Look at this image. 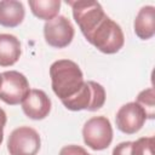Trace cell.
<instances>
[{"label": "cell", "mask_w": 155, "mask_h": 155, "mask_svg": "<svg viewBox=\"0 0 155 155\" xmlns=\"http://www.w3.org/2000/svg\"><path fill=\"white\" fill-rule=\"evenodd\" d=\"M50 78L52 91L61 101L74 96L85 82L80 67L70 59L53 62L50 67Z\"/></svg>", "instance_id": "obj_1"}, {"label": "cell", "mask_w": 155, "mask_h": 155, "mask_svg": "<svg viewBox=\"0 0 155 155\" xmlns=\"http://www.w3.org/2000/svg\"><path fill=\"white\" fill-rule=\"evenodd\" d=\"M85 39L105 54L119 52L125 44V35L121 27L108 16H105L94 30Z\"/></svg>", "instance_id": "obj_2"}, {"label": "cell", "mask_w": 155, "mask_h": 155, "mask_svg": "<svg viewBox=\"0 0 155 155\" xmlns=\"http://www.w3.org/2000/svg\"><path fill=\"white\" fill-rule=\"evenodd\" d=\"M105 98V90L101 84L96 81H85L74 96L61 102L71 111H96L104 105Z\"/></svg>", "instance_id": "obj_3"}, {"label": "cell", "mask_w": 155, "mask_h": 155, "mask_svg": "<svg viewBox=\"0 0 155 155\" xmlns=\"http://www.w3.org/2000/svg\"><path fill=\"white\" fill-rule=\"evenodd\" d=\"M67 4L71 6L74 21L78 23L85 38L88 36L107 16L102 5L97 1L79 0V1H67Z\"/></svg>", "instance_id": "obj_4"}, {"label": "cell", "mask_w": 155, "mask_h": 155, "mask_svg": "<svg viewBox=\"0 0 155 155\" xmlns=\"http://www.w3.org/2000/svg\"><path fill=\"white\" fill-rule=\"evenodd\" d=\"M85 144L92 150H104L113 142V127L105 116H93L82 127Z\"/></svg>", "instance_id": "obj_5"}, {"label": "cell", "mask_w": 155, "mask_h": 155, "mask_svg": "<svg viewBox=\"0 0 155 155\" xmlns=\"http://www.w3.org/2000/svg\"><path fill=\"white\" fill-rule=\"evenodd\" d=\"M2 84L0 87V101L8 105H17L28 96L29 81L22 73L17 70H7L1 73Z\"/></svg>", "instance_id": "obj_6"}, {"label": "cell", "mask_w": 155, "mask_h": 155, "mask_svg": "<svg viewBox=\"0 0 155 155\" xmlns=\"http://www.w3.org/2000/svg\"><path fill=\"white\" fill-rule=\"evenodd\" d=\"M41 148V138L36 130L29 126L15 128L7 139L10 155H36Z\"/></svg>", "instance_id": "obj_7"}, {"label": "cell", "mask_w": 155, "mask_h": 155, "mask_svg": "<svg viewBox=\"0 0 155 155\" xmlns=\"http://www.w3.org/2000/svg\"><path fill=\"white\" fill-rule=\"evenodd\" d=\"M74 27L65 16H57L47 21L44 25L45 41L54 48H64L69 46L74 39Z\"/></svg>", "instance_id": "obj_8"}, {"label": "cell", "mask_w": 155, "mask_h": 155, "mask_svg": "<svg viewBox=\"0 0 155 155\" xmlns=\"http://www.w3.org/2000/svg\"><path fill=\"white\" fill-rule=\"evenodd\" d=\"M147 120L144 110L136 102H130L120 107L115 115V124L119 131L125 134H134L144 126Z\"/></svg>", "instance_id": "obj_9"}, {"label": "cell", "mask_w": 155, "mask_h": 155, "mask_svg": "<svg viewBox=\"0 0 155 155\" xmlns=\"http://www.w3.org/2000/svg\"><path fill=\"white\" fill-rule=\"evenodd\" d=\"M51 99L42 90L33 88L22 102V110L31 120H42L51 111Z\"/></svg>", "instance_id": "obj_10"}, {"label": "cell", "mask_w": 155, "mask_h": 155, "mask_svg": "<svg viewBox=\"0 0 155 155\" xmlns=\"http://www.w3.org/2000/svg\"><path fill=\"white\" fill-rule=\"evenodd\" d=\"M134 33L140 40H149L155 34V7L151 5L143 6L133 23Z\"/></svg>", "instance_id": "obj_11"}, {"label": "cell", "mask_w": 155, "mask_h": 155, "mask_svg": "<svg viewBox=\"0 0 155 155\" xmlns=\"http://www.w3.org/2000/svg\"><path fill=\"white\" fill-rule=\"evenodd\" d=\"M25 16L24 6L17 0L0 1V25L5 28L18 27Z\"/></svg>", "instance_id": "obj_12"}, {"label": "cell", "mask_w": 155, "mask_h": 155, "mask_svg": "<svg viewBox=\"0 0 155 155\" xmlns=\"http://www.w3.org/2000/svg\"><path fill=\"white\" fill-rule=\"evenodd\" d=\"M22 47L17 36L7 33L0 34V67H11L21 57Z\"/></svg>", "instance_id": "obj_13"}, {"label": "cell", "mask_w": 155, "mask_h": 155, "mask_svg": "<svg viewBox=\"0 0 155 155\" xmlns=\"http://www.w3.org/2000/svg\"><path fill=\"white\" fill-rule=\"evenodd\" d=\"M29 7L35 17L44 21H51L58 16L61 8L59 0H30Z\"/></svg>", "instance_id": "obj_14"}, {"label": "cell", "mask_w": 155, "mask_h": 155, "mask_svg": "<svg viewBox=\"0 0 155 155\" xmlns=\"http://www.w3.org/2000/svg\"><path fill=\"white\" fill-rule=\"evenodd\" d=\"M136 103L139 104L140 108L144 110L147 119L155 117V93L153 87L140 91L136 98Z\"/></svg>", "instance_id": "obj_15"}, {"label": "cell", "mask_w": 155, "mask_h": 155, "mask_svg": "<svg viewBox=\"0 0 155 155\" xmlns=\"http://www.w3.org/2000/svg\"><path fill=\"white\" fill-rule=\"evenodd\" d=\"M154 137H142L131 142L130 155H154Z\"/></svg>", "instance_id": "obj_16"}, {"label": "cell", "mask_w": 155, "mask_h": 155, "mask_svg": "<svg viewBox=\"0 0 155 155\" xmlns=\"http://www.w3.org/2000/svg\"><path fill=\"white\" fill-rule=\"evenodd\" d=\"M59 155H91V154H88L87 150L80 145L70 144V145L63 147L59 151Z\"/></svg>", "instance_id": "obj_17"}, {"label": "cell", "mask_w": 155, "mask_h": 155, "mask_svg": "<svg viewBox=\"0 0 155 155\" xmlns=\"http://www.w3.org/2000/svg\"><path fill=\"white\" fill-rule=\"evenodd\" d=\"M130 147L131 142H121L113 149L111 155H130Z\"/></svg>", "instance_id": "obj_18"}, {"label": "cell", "mask_w": 155, "mask_h": 155, "mask_svg": "<svg viewBox=\"0 0 155 155\" xmlns=\"http://www.w3.org/2000/svg\"><path fill=\"white\" fill-rule=\"evenodd\" d=\"M6 121H7L6 113L4 111V109H2V108H0V124H1L2 126H5V125H6Z\"/></svg>", "instance_id": "obj_19"}, {"label": "cell", "mask_w": 155, "mask_h": 155, "mask_svg": "<svg viewBox=\"0 0 155 155\" xmlns=\"http://www.w3.org/2000/svg\"><path fill=\"white\" fill-rule=\"evenodd\" d=\"M4 127H5V126H2V125L0 124V145H1V143H2V140H4Z\"/></svg>", "instance_id": "obj_20"}, {"label": "cell", "mask_w": 155, "mask_h": 155, "mask_svg": "<svg viewBox=\"0 0 155 155\" xmlns=\"http://www.w3.org/2000/svg\"><path fill=\"white\" fill-rule=\"evenodd\" d=\"M1 84H2V78H1V74H0V87H1Z\"/></svg>", "instance_id": "obj_21"}]
</instances>
